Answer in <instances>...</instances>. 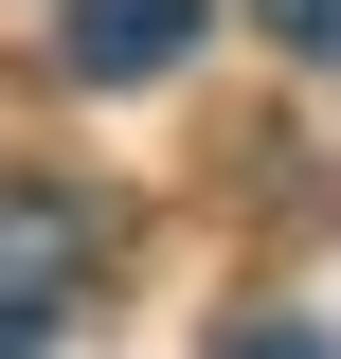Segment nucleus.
Returning a JSON list of instances; mask_svg holds the SVG:
<instances>
[{"instance_id":"nucleus-4","label":"nucleus","mask_w":341,"mask_h":359,"mask_svg":"<svg viewBox=\"0 0 341 359\" xmlns=\"http://www.w3.org/2000/svg\"><path fill=\"white\" fill-rule=\"evenodd\" d=\"M215 359H341V341H323V323H234Z\"/></svg>"},{"instance_id":"nucleus-3","label":"nucleus","mask_w":341,"mask_h":359,"mask_svg":"<svg viewBox=\"0 0 341 359\" xmlns=\"http://www.w3.org/2000/svg\"><path fill=\"white\" fill-rule=\"evenodd\" d=\"M252 18H269L288 54H341V0H252Z\"/></svg>"},{"instance_id":"nucleus-2","label":"nucleus","mask_w":341,"mask_h":359,"mask_svg":"<svg viewBox=\"0 0 341 359\" xmlns=\"http://www.w3.org/2000/svg\"><path fill=\"white\" fill-rule=\"evenodd\" d=\"M180 36H198V0H72V18H54V54H72L90 90H144V72H180Z\"/></svg>"},{"instance_id":"nucleus-1","label":"nucleus","mask_w":341,"mask_h":359,"mask_svg":"<svg viewBox=\"0 0 341 359\" xmlns=\"http://www.w3.org/2000/svg\"><path fill=\"white\" fill-rule=\"evenodd\" d=\"M90 287V216L54 180H0V359H36V323Z\"/></svg>"}]
</instances>
